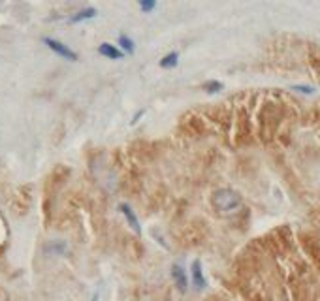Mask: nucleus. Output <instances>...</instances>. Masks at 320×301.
Listing matches in <instances>:
<instances>
[{
	"mask_svg": "<svg viewBox=\"0 0 320 301\" xmlns=\"http://www.w3.org/2000/svg\"><path fill=\"white\" fill-rule=\"evenodd\" d=\"M202 89L209 94H215V93H219L220 89H224V85H222L220 81H206V83L202 85Z\"/></svg>",
	"mask_w": 320,
	"mask_h": 301,
	"instance_id": "nucleus-9",
	"label": "nucleus"
},
{
	"mask_svg": "<svg viewBox=\"0 0 320 301\" xmlns=\"http://www.w3.org/2000/svg\"><path fill=\"white\" fill-rule=\"evenodd\" d=\"M44 44H46L51 51H55V53L59 55V57H62V59H68V60H75L77 59V53L75 51H72L68 46H64L62 41H57L53 40V38H44Z\"/></svg>",
	"mask_w": 320,
	"mask_h": 301,
	"instance_id": "nucleus-2",
	"label": "nucleus"
},
{
	"mask_svg": "<svg viewBox=\"0 0 320 301\" xmlns=\"http://www.w3.org/2000/svg\"><path fill=\"white\" fill-rule=\"evenodd\" d=\"M98 53L104 55L106 59H111V60L123 59V53H121L115 46H111V44H100V47H98Z\"/></svg>",
	"mask_w": 320,
	"mask_h": 301,
	"instance_id": "nucleus-6",
	"label": "nucleus"
},
{
	"mask_svg": "<svg viewBox=\"0 0 320 301\" xmlns=\"http://www.w3.org/2000/svg\"><path fill=\"white\" fill-rule=\"evenodd\" d=\"M296 91H301V93H313V89L311 87H294Z\"/></svg>",
	"mask_w": 320,
	"mask_h": 301,
	"instance_id": "nucleus-12",
	"label": "nucleus"
},
{
	"mask_svg": "<svg viewBox=\"0 0 320 301\" xmlns=\"http://www.w3.org/2000/svg\"><path fill=\"white\" fill-rule=\"evenodd\" d=\"M93 17H96V10L94 8H85V10H81V12H77V14L73 15L72 19H70V23H81V21L93 19Z\"/></svg>",
	"mask_w": 320,
	"mask_h": 301,
	"instance_id": "nucleus-7",
	"label": "nucleus"
},
{
	"mask_svg": "<svg viewBox=\"0 0 320 301\" xmlns=\"http://www.w3.org/2000/svg\"><path fill=\"white\" fill-rule=\"evenodd\" d=\"M211 203L219 213H233L241 205V196L232 188H220L211 196Z\"/></svg>",
	"mask_w": 320,
	"mask_h": 301,
	"instance_id": "nucleus-1",
	"label": "nucleus"
},
{
	"mask_svg": "<svg viewBox=\"0 0 320 301\" xmlns=\"http://www.w3.org/2000/svg\"><path fill=\"white\" fill-rule=\"evenodd\" d=\"M192 284L196 290H204L206 288V277H204V271H202V264L200 260H194L192 262Z\"/></svg>",
	"mask_w": 320,
	"mask_h": 301,
	"instance_id": "nucleus-4",
	"label": "nucleus"
},
{
	"mask_svg": "<svg viewBox=\"0 0 320 301\" xmlns=\"http://www.w3.org/2000/svg\"><path fill=\"white\" fill-rule=\"evenodd\" d=\"M172 279H174L177 290H179L181 294H185V292H187V286H188V281H187L185 269L181 268L179 264H174V266H172Z\"/></svg>",
	"mask_w": 320,
	"mask_h": 301,
	"instance_id": "nucleus-3",
	"label": "nucleus"
},
{
	"mask_svg": "<svg viewBox=\"0 0 320 301\" xmlns=\"http://www.w3.org/2000/svg\"><path fill=\"white\" fill-rule=\"evenodd\" d=\"M119 209H121V213L127 217V221H128V224H130V228H132L136 234H140V232H141L140 222H138V217L134 214V211L130 209V205H128V203H121Z\"/></svg>",
	"mask_w": 320,
	"mask_h": 301,
	"instance_id": "nucleus-5",
	"label": "nucleus"
},
{
	"mask_svg": "<svg viewBox=\"0 0 320 301\" xmlns=\"http://www.w3.org/2000/svg\"><path fill=\"white\" fill-rule=\"evenodd\" d=\"M93 301H96V299H93Z\"/></svg>",
	"mask_w": 320,
	"mask_h": 301,
	"instance_id": "nucleus-13",
	"label": "nucleus"
},
{
	"mask_svg": "<svg viewBox=\"0 0 320 301\" xmlns=\"http://www.w3.org/2000/svg\"><path fill=\"white\" fill-rule=\"evenodd\" d=\"M154 8H156V2H154V0H149V2H140V10L143 12V14L153 12Z\"/></svg>",
	"mask_w": 320,
	"mask_h": 301,
	"instance_id": "nucleus-11",
	"label": "nucleus"
},
{
	"mask_svg": "<svg viewBox=\"0 0 320 301\" xmlns=\"http://www.w3.org/2000/svg\"><path fill=\"white\" fill-rule=\"evenodd\" d=\"M177 62H179V53L172 51V53H168L164 59L160 60V66L162 68H175L177 66Z\"/></svg>",
	"mask_w": 320,
	"mask_h": 301,
	"instance_id": "nucleus-8",
	"label": "nucleus"
},
{
	"mask_svg": "<svg viewBox=\"0 0 320 301\" xmlns=\"http://www.w3.org/2000/svg\"><path fill=\"white\" fill-rule=\"evenodd\" d=\"M119 44H121V47L127 51L128 55H132L134 53V41L128 38V36H119Z\"/></svg>",
	"mask_w": 320,
	"mask_h": 301,
	"instance_id": "nucleus-10",
	"label": "nucleus"
}]
</instances>
